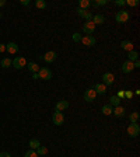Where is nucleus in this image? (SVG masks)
Listing matches in <instances>:
<instances>
[{
    "mask_svg": "<svg viewBox=\"0 0 140 157\" xmlns=\"http://www.w3.org/2000/svg\"><path fill=\"white\" fill-rule=\"evenodd\" d=\"M129 19H130V14H129V11H126V10L118 11L116 15H115V20H116V22H119V24H123V22H126Z\"/></svg>",
    "mask_w": 140,
    "mask_h": 157,
    "instance_id": "f257e3e1",
    "label": "nucleus"
},
{
    "mask_svg": "<svg viewBox=\"0 0 140 157\" xmlns=\"http://www.w3.org/2000/svg\"><path fill=\"white\" fill-rule=\"evenodd\" d=\"M53 73H52V70L48 69V67H41L39 72H38V77L42 79V80H51Z\"/></svg>",
    "mask_w": 140,
    "mask_h": 157,
    "instance_id": "f03ea898",
    "label": "nucleus"
},
{
    "mask_svg": "<svg viewBox=\"0 0 140 157\" xmlns=\"http://www.w3.org/2000/svg\"><path fill=\"white\" fill-rule=\"evenodd\" d=\"M52 121H53V124H55L56 126L63 125L65 124V115H63V112H60V111H55L53 115H52Z\"/></svg>",
    "mask_w": 140,
    "mask_h": 157,
    "instance_id": "7ed1b4c3",
    "label": "nucleus"
},
{
    "mask_svg": "<svg viewBox=\"0 0 140 157\" xmlns=\"http://www.w3.org/2000/svg\"><path fill=\"white\" fill-rule=\"evenodd\" d=\"M140 133V126L136 124H130L129 126H128V135L130 136V138H137Z\"/></svg>",
    "mask_w": 140,
    "mask_h": 157,
    "instance_id": "20e7f679",
    "label": "nucleus"
},
{
    "mask_svg": "<svg viewBox=\"0 0 140 157\" xmlns=\"http://www.w3.org/2000/svg\"><path fill=\"white\" fill-rule=\"evenodd\" d=\"M13 66H14L15 69H22V67H25L27 66V60L24 56H17V58L13 59Z\"/></svg>",
    "mask_w": 140,
    "mask_h": 157,
    "instance_id": "39448f33",
    "label": "nucleus"
},
{
    "mask_svg": "<svg viewBox=\"0 0 140 157\" xmlns=\"http://www.w3.org/2000/svg\"><path fill=\"white\" fill-rule=\"evenodd\" d=\"M39 58L44 59L46 63H53L56 60V58H58V53H56L55 51H48L44 56H39Z\"/></svg>",
    "mask_w": 140,
    "mask_h": 157,
    "instance_id": "423d86ee",
    "label": "nucleus"
},
{
    "mask_svg": "<svg viewBox=\"0 0 140 157\" xmlns=\"http://www.w3.org/2000/svg\"><path fill=\"white\" fill-rule=\"evenodd\" d=\"M83 97H84V101L92 102V101H95V98H97V93H95V90L91 87V88H88V90H85Z\"/></svg>",
    "mask_w": 140,
    "mask_h": 157,
    "instance_id": "0eeeda50",
    "label": "nucleus"
},
{
    "mask_svg": "<svg viewBox=\"0 0 140 157\" xmlns=\"http://www.w3.org/2000/svg\"><path fill=\"white\" fill-rule=\"evenodd\" d=\"M94 29H95V24L92 21H85L84 24H83V32H84L85 35H91V34L94 32Z\"/></svg>",
    "mask_w": 140,
    "mask_h": 157,
    "instance_id": "6e6552de",
    "label": "nucleus"
},
{
    "mask_svg": "<svg viewBox=\"0 0 140 157\" xmlns=\"http://www.w3.org/2000/svg\"><path fill=\"white\" fill-rule=\"evenodd\" d=\"M102 81H104V84L105 86H112L114 84V81H115V76L112 73H109V72H107V73H104L102 74Z\"/></svg>",
    "mask_w": 140,
    "mask_h": 157,
    "instance_id": "1a4fd4ad",
    "label": "nucleus"
},
{
    "mask_svg": "<svg viewBox=\"0 0 140 157\" xmlns=\"http://www.w3.org/2000/svg\"><path fill=\"white\" fill-rule=\"evenodd\" d=\"M76 11H77V14L80 15L81 19H84L85 21H91L92 20V14L90 13L88 10H83V9H76Z\"/></svg>",
    "mask_w": 140,
    "mask_h": 157,
    "instance_id": "9d476101",
    "label": "nucleus"
},
{
    "mask_svg": "<svg viewBox=\"0 0 140 157\" xmlns=\"http://www.w3.org/2000/svg\"><path fill=\"white\" fill-rule=\"evenodd\" d=\"M122 72L123 73H132L133 72V69H135V65H133V62H130V60H125V62L122 63Z\"/></svg>",
    "mask_w": 140,
    "mask_h": 157,
    "instance_id": "9b49d317",
    "label": "nucleus"
},
{
    "mask_svg": "<svg viewBox=\"0 0 140 157\" xmlns=\"http://www.w3.org/2000/svg\"><path fill=\"white\" fill-rule=\"evenodd\" d=\"M81 42L85 46H92V45H95V38L92 37V35H84V37L81 38Z\"/></svg>",
    "mask_w": 140,
    "mask_h": 157,
    "instance_id": "f8f14e48",
    "label": "nucleus"
},
{
    "mask_svg": "<svg viewBox=\"0 0 140 157\" xmlns=\"http://www.w3.org/2000/svg\"><path fill=\"white\" fill-rule=\"evenodd\" d=\"M6 51L8 53H11V55H15L18 52V45L15 42H8V44H6Z\"/></svg>",
    "mask_w": 140,
    "mask_h": 157,
    "instance_id": "ddd939ff",
    "label": "nucleus"
},
{
    "mask_svg": "<svg viewBox=\"0 0 140 157\" xmlns=\"http://www.w3.org/2000/svg\"><path fill=\"white\" fill-rule=\"evenodd\" d=\"M69 101H66V100H62V101H58L56 102V107H55V111H65V110H67L69 108Z\"/></svg>",
    "mask_w": 140,
    "mask_h": 157,
    "instance_id": "4468645a",
    "label": "nucleus"
},
{
    "mask_svg": "<svg viewBox=\"0 0 140 157\" xmlns=\"http://www.w3.org/2000/svg\"><path fill=\"white\" fill-rule=\"evenodd\" d=\"M94 90H95V93H97V95L100 94V95H102V94H105L107 93V86L104 83H97L95 86H94Z\"/></svg>",
    "mask_w": 140,
    "mask_h": 157,
    "instance_id": "2eb2a0df",
    "label": "nucleus"
},
{
    "mask_svg": "<svg viewBox=\"0 0 140 157\" xmlns=\"http://www.w3.org/2000/svg\"><path fill=\"white\" fill-rule=\"evenodd\" d=\"M121 48H122V49H125L126 52H130V51H133L135 45H133L132 41H122V42H121Z\"/></svg>",
    "mask_w": 140,
    "mask_h": 157,
    "instance_id": "dca6fc26",
    "label": "nucleus"
},
{
    "mask_svg": "<svg viewBox=\"0 0 140 157\" xmlns=\"http://www.w3.org/2000/svg\"><path fill=\"white\" fill-rule=\"evenodd\" d=\"M92 22H94V24H98V26H100V24H104V22H105V17H104L102 14H95V15H92V20H91Z\"/></svg>",
    "mask_w": 140,
    "mask_h": 157,
    "instance_id": "f3484780",
    "label": "nucleus"
},
{
    "mask_svg": "<svg viewBox=\"0 0 140 157\" xmlns=\"http://www.w3.org/2000/svg\"><path fill=\"white\" fill-rule=\"evenodd\" d=\"M27 66H28V70L30 72H32V74L34 73H38L39 72V66H38V63H35V62H30V63H27Z\"/></svg>",
    "mask_w": 140,
    "mask_h": 157,
    "instance_id": "a211bd4d",
    "label": "nucleus"
},
{
    "mask_svg": "<svg viewBox=\"0 0 140 157\" xmlns=\"http://www.w3.org/2000/svg\"><path fill=\"white\" fill-rule=\"evenodd\" d=\"M112 111H114V107L109 105V104H105V105L101 108V112L104 115H112Z\"/></svg>",
    "mask_w": 140,
    "mask_h": 157,
    "instance_id": "6ab92c4d",
    "label": "nucleus"
},
{
    "mask_svg": "<svg viewBox=\"0 0 140 157\" xmlns=\"http://www.w3.org/2000/svg\"><path fill=\"white\" fill-rule=\"evenodd\" d=\"M112 114H114L115 117H123L125 115V108L123 107H115L114 108V111H112Z\"/></svg>",
    "mask_w": 140,
    "mask_h": 157,
    "instance_id": "aec40b11",
    "label": "nucleus"
},
{
    "mask_svg": "<svg viewBox=\"0 0 140 157\" xmlns=\"http://www.w3.org/2000/svg\"><path fill=\"white\" fill-rule=\"evenodd\" d=\"M90 6H91V2H90V0H80V2H78V9L88 10Z\"/></svg>",
    "mask_w": 140,
    "mask_h": 157,
    "instance_id": "412c9836",
    "label": "nucleus"
},
{
    "mask_svg": "<svg viewBox=\"0 0 140 157\" xmlns=\"http://www.w3.org/2000/svg\"><path fill=\"white\" fill-rule=\"evenodd\" d=\"M139 59V53H137L135 49L130 52H128V60H130V62H135V60H137Z\"/></svg>",
    "mask_w": 140,
    "mask_h": 157,
    "instance_id": "4be33fe9",
    "label": "nucleus"
},
{
    "mask_svg": "<svg viewBox=\"0 0 140 157\" xmlns=\"http://www.w3.org/2000/svg\"><path fill=\"white\" fill-rule=\"evenodd\" d=\"M11 65H13V60H11L10 58H3V59H2V62H0V66H2V67H4V69L10 67Z\"/></svg>",
    "mask_w": 140,
    "mask_h": 157,
    "instance_id": "5701e85b",
    "label": "nucleus"
},
{
    "mask_svg": "<svg viewBox=\"0 0 140 157\" xmlns=\"http://www.w3.org/2000/svg\"><path fill=\"white\" fill-rule=\"evenodd\" d=\"M109 105L119 107V105H121V100H119L116 95H112V97H109Z\"/></svg>",
    "mask_w": 140,
    "mask_h": 157,
    "instance_id": "b1692460",
    "label": "nucleus"
},
{
    "mask_svg": "<svg viewBox=\"0 0 140 157\" xmlns=\"http://www.w3.org/2000/svg\"><path fill=\"white\" fill-rule=\"evenodd\" d=\"M28 145H30V149H32V150H37L38 147L41 146V143L38 139H31L30 142H28Z\"/></svg>",
    "mask_w": 140,
    "mask_h": 157,
    "instance_id": "393cba45",
    "label": "nucleus"
},
{
    "mask_svg": "<svg viewBox=\"0 0 140 157\" xmlns=\"http://www.w3.org/2000/svg\"><path fill=\"white\" fill-rule=\"evenodd\" d=\"M35 152H37L38 156H45V154H48V147H46V146H42V145H41V146L38 147L37 150H35Z\"/></svg>",
    "mask_w": 140,
    "mask_h": 157,
    "instance_id": "a878e982",
    "label": "nucleus"
},
{
    "mask_svg": "<svg viewBox=\"0 0 140 157\" xmlns=\"http://www.w3.org/2000/svg\"><path fill=\"white\" fill-rule=\"evenodd\" d=\"M139 118H140V114H139V112H136V111H135V112H132V114L129 115L130 124H136L137 121H139Z\"/></svg>",
    "mask_w": 140,
    "mask_h": 157,
    "instance_id": "bb28decb",
    "label": "nucleus"
},
{
    "mask_svg": "<svg viewBox=\"0 0 140 157\" xmlns=\"http://www.w3.org/2000/svg\"><path fill=\"white\" fill-rule=\"evenodd\" d=\"M107 3H108V0H95V2L91 3V6H94V7H101V6H105Z\"/></svg>",
    "mask_w": 140,
    "mask_h": 157,
    "instance_id": "cd10ccee",
    "label": "nucleus"
},
{
    "mask_svg": "<svg viewBox=\"0 0 140 157\" xmlns=\"http://www.w3.org/2000/svg\"><path fill=\"white\" fill-rule=\"evenodd\" d=\"M35 6H37L39 10H44V9H46V2H45V0H37V2H35Z\"/></svg>",
    "mask_w": 140,
    "mask_h": 157,
    "instance_id": "c85d7f7f",
    "label": "nucleus"
},
{
    "mask_svg": "<svg viewBox=\"0 0 140 157\" xmlns=\"http://www.w3.org/2000/svg\"><path fill=\"white\" fill-rule=\"evenodd\" d=\"M81 38H83V35H81L80 32H74L73 35H72V39H73L74 42H81Z\"/></svg>",
    "mask_w": 140,
    "mask_h": 157,
    "instance_id": "c756f323",
    "label": "nucleus"
},
{
    "mask_svg": "<svg viewBox=\"0 0 140 157\" xmlns=\"http://www.w3.org/2000/svg\"><path fill=\"white\" fill-rule=\"evenodd\" d=\"M125 4H128L130 7H136V6H139V0H126Z\"/></svg>",
    "mask_w": 140,
    "mask_h": 157,
    "instance_id": "7c9ffc66",
    "label": "nucleus"
},
{
    "mask_svg": "<svg viewBox=\"0 0 140 157\" xmlns=\"http://www.w3.org/2000/svg\"><path fill=\"white\" fill-rule=\"evenodd\" d=\"M24 157H38V154H37V152H35V150L30 149L25 154H24Z\"/></svg>",
    "mask_w": 140,
    "mask_h": 157,
    "instance_id": "2f4dec72",
    "label": "nucleus"
},
{
    "mask_svg": "<svg viewBox=\"0 0 140 157\" xmlns=\"http://www.w3.org/2000/svg\"><path fill=\"white\" fill-rule=\"evenodd\" d=\"M133 97V91H130V90H125V98L130 100Z\"/></svg>",
    "mask_w": 140,
    "mask_h": 157,
    "instance_id": "473e14b6",
    "label": "nucleus"
},
{
    "mask_svg": "<svg viewBox=\"0 0 140 157\" xmlns=\"http://www.w3.org/2000/svg\"><path fill=\"white\" fill-rule=\"evenodd\" d=\"M116 97H118L119 100L125 98V90H119V91H118V94H116Z\"/></svg>",
    "mask_w": 140,
    "mask_h": 157,
    "instance_id": "72a5a7b5",
    "label": "nucleus"
},
{
    "mask_svg": "<svg viewBox=\"0 0 140 157\" xmlns=\"http://www.w3.org/2000/svg\"><path fill=\"white\" fill-rule=\"evenodd\" d=\"M114 3L116 4V6H123V4H125V0H115Z\"/></svg>",
    "mask_w": 140,
    "mask_h": 157,
    "instance_id": "f704fd0d",
    "label": "nucleus"
},
{
    "mask_svg": "<svg viewBox=\"0 0 140 157\" xmlns=\"http://www.w3.org/2000/svg\"><path fill=\"white\" fill-rule=\"evenodd\" d=\"M0 157H11V154L8 153V152H2V153H0Z\"/></svg>",
    "mask_w": 140,
    "mask_h": 157,
    "instance_id": "c9c22d12",
    "label": "nucleus"
},
{
    "mask_svg": "<svg viewBox=\"0 0 140 157\" xmlns=\"http://www.w3.org/2000/svg\"><path fill=\"white\" fill-rule=\"evenodd\" d=\"M6 52V44H0V53Z\"/></svg>",
    "mask_w": 140,
    "mask_h": 157,
    "instance_id": "e433bc0d",
    "label": "nucleus"
},
{
    "mask_svg": "<svg viewBox=\"0 0 140 157\" xmlns=\"http://www.w3.org/2000/svg\"><path fill=\"white\" fill-rule=\"evenodd\" d=\"M20 3H21L22 6H28V4H30V0H20Z\"/></svg>",
    "mask_w": 140,
    "mask_h": 157,
    "instance_id": "4c0bfd02",
    "label": "nucleus"
},
{
    "mask_svg": "<svg viewBox=\"0 0 140 157\" xmlns=\"http://www.w3.org/2000/svg\"><path fill=\"white\" fill-rule=\"evenodd\" d=\"M3 6H6V0H0V7H3Z\"/></svg>",
    "mask_w": 140,
    "mask_h": 157,
    "instance_id": "58836bf2",
    "label": "nucleus"
},
{
    "mask_svg": "<svg viewBox=\"0 0 140 157\" xmlns=\"http://www.w3.org/2000/svg\"><path fill=\"white\" fill-rule=\"evenodd\" d=\"M32 79H35V80H37V79H39V77H38V73H34L32 74Z\"/></svg>",
    "mask_w": 140,
    "mask_h": 157,
    "instance_id": "ea45409f",
    "label": "nucleus"
},
{
    "mask_svg": "<svg viewBox=\"0 0 140 157\" xmlns=\"http://www.w3.org/2000/svg\"><path fill=\"white\" fill-rule=\"evenodd\" d=\"M133 94H136V95H140V90H136V91L133 93Z\"/></svg>",
    "mask_w": 140,
    "mask_h": 157,
    "instance_id": "a19ab883",
    "label": "nucleus"
},
{
    "mask_svg": "<svg viewBox=\"0 0 140 157\" xmlns=\"http://www.w3.org/2000/svg\"><path fill=\"white\" fill-rule=\"evenodd\" d=\"M2 17H3V14H2V13H0V19H2Z\"/></svg>",
    "mask_w": 140,
    "mask_h": 157,
    "instance_id": "79ce46f5",
    "label": "nucleus"
}]
</instances>
